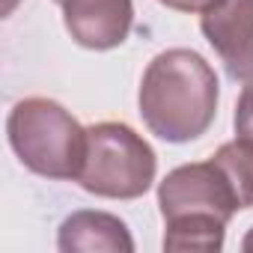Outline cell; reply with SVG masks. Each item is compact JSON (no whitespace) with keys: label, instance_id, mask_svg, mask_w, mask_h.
<instances>
[{"label":"cell","instance_id":"30bf717a","mask_svg":"<svg viewBox=\"0 0 253 253\" xmlns=\"http://www.w3.org/2000/svg\"><path fill=\"white\" fill-rule=\"evenodd\" d=\"M161 6L176 9V12H206L214 0H158Z\"/></svg>","mask_w":253,"mask_h":253},{"label":"cell","instance_id":"8fae6325","mask_svg":"<svg viewBox=\"0 0 253 253\" xmlns=\"http://www.w3.org/2000/svg\"><path fill=\"white\" fill-rule=\"evenodd\" d=\"M241 250H247V253H253V229L244 235V241H241Z\"/></svg>","mask_w":253,"mask_h":253},{"label":"cell","instance_id":"9c48e42d","mask_svg":"<svg viewBox=\"0 0 253 253\" xmlns=\"http://www.w3.org/2000/svg\"><path fill=\"white\" fill-rule=\"evenodd\" d=\"M235 134L241 140L253 143V81L244 84V89L235 101Z\"/></svg>","mask_w":253,"mask_h":253},{"label":"cell","instance_id":"7a4b0ae2","mask_svg":"<svg viewBox=\"0 0 253 253\" xmlns=\"http://www.w3.org/2000/svg\"><path fill=\"white\" fill-rule=\"evenodd\" d=\"M158 206L167 223L164 250L217 253L223 247L226 223L241 211L226 173L214 158L182 164L158 185Z\"/></svg>","mask_w":253,"mask_h":253},{"label":"cell","instance_id":"277c9868","mask_svg":"<svg viewBox=\"0 0 253 253\" xmlns=\"http://www.w3.org/2000/svg\"><path fill=\"white\" fill-rule=\"evenodd\" d=\"M158 173L155 149L125 122H98L86 128V158L78 185L104 200H137Z\"/></svg>","mask_w":253,"mask_h":253},{"label":"cell","instance_id":"52a82bcc","mask_svg":"<svg viewBox=\"0 0 253 253\" xmlns=\"http://www.w3.org/2000/svg\"><path fill=\"white\" fill-rule=\"evenodd\" d=\"M57 247L63 253H134V238L116 214L84 209L60 223Z\"/></svg>","mask_w":253,"mask_h":253},{"label":"cell","instance_id":"6da1fadb","mask_svg":"<svg viewBox=\"0 0 253 253\" xmlns=\"http://www.w3.org/2000/svg\"><path fill=\"white\" fill-rule=\"evenodd\" d=\"M217 75L203 54L191 48L161 51L140 81L143 125L167 143H191L203 137L217 116Z\"/></svg>","mask_w":253,"mask_h":253},{"label":"cell","instance_id":"7c38bea8","mask_svg":"<svg viewBox=\"0 0 253 253\" xmlns=\"http://www.w3.org/2000/svg\"><path fill=\"white\" fill-rule=\"evenodd\" d=\"M54 3H63V0H54Z\"/></svg>","mask_w":253,"mask_h":253},{"label":"cell","instance_id":"5b68a950","mask_svg":"<svg viewBox=\"0 0 253 253\" xmlns=\"http://www.w3.org/2000/svg\"><path fill=\"white\" fill-rule=\"evenodd\" d=\"M200 30L232 81H253V0H214Z\"/></svg>","mask_w":253,"mask_h":253},{"label":"cell","instance_id":"ba28073f","mask_svg":"<svg viewBox=\"0 0 253 253\" xmlns=\"http://www.w3.org/2000/svg\"><path fill=\"white\" fill-rule=\"evenodd\" d=\"M211 158L220 164V170L232 182L238 206L241 209H253V143L235 137V140L223 143Z\"/></svg>","mask_w":253,"mask_h":253},{"label":"cell","instance_id":"8992f818","mask_svg":"<svg viewBox=\"0 0 253 253\" xmlns=\"http://www.w3.org/2000/svg\"><path fill=\"white\" fill-rule=\"evenodd\" d=\"M63 24L69 36L89 51H113L134 27L131 0H63Z\"/></svg>","mask_w":253,"mask_h":253},{"label":"cell","instance_id":"3957f363","mask_svg":"<svg viewBox=\"0 0 253 253\" xmlns=\"http://www.w3.org/2000/svg\"><path fill=\"white\" fill-rule=\"evenodd\" d=\"M6 137L18 161L45 179L69 182L81 176L86 158V128L54 98H21L6 119Z\"/></svg>","mask_w":253,"mask_h":253}]
</instances>
